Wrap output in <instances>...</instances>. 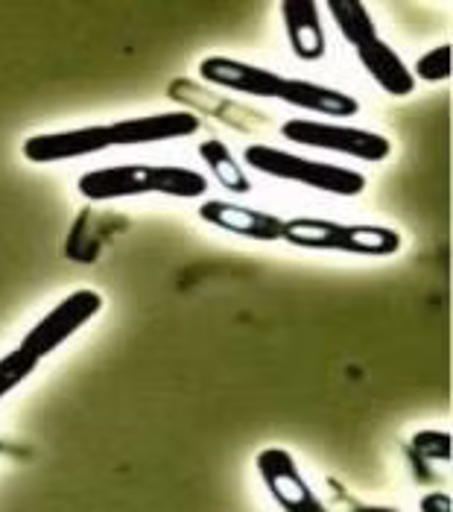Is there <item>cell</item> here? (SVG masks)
Segmentation results:
<instances>
[{
  "label": "cell",
  "mask_w": 453,
  "mask_h": 512,
  "mask_svg": "<svg viewBox=\"0 0 453 512\" xmlns=\"http://www.w3.org/2000/svg\"><path fill=\"white\" fill-rule=\"evenodd\" d=\"M199 132V118L193 112H158L144 118L114 120L100 126H82L68 132H44L24 141V158L33 164H56L71 158L94 156L112 147H144L164 144L176 138H190Z\"/></svg>",
  "instance_id": "1"
},
{
  "label": "cell",
  "mask_w": 453,
  "mask_h": 512,
  "mask_svg": "<svg viewBox=\"0 0 453 512\" xmlns=\"http://www.w3.org/2000/svg\"><path fill=\"white\" fill-rule=\"evenodd\" d=\"M199 77L211 85L228 88L243 97H264V100H281L304 112L328 115V118H354L360 112V103L340 88L307 82V79L278 77L261 65H249L228 56H208L199 62Z\"/></svg>",
  "instance_id": "2"
},
{
  "label": "cell",
  "mask_w": 453,
  "mask_h": 512,
  "mask_svg": "<svg viewBox=\"0 0 453 512\" xmlns=\"http://www.w3.org/2000/svg\"><path fill=\"white\" fill-rule=\"evenodd\" d=\"M79 194L94 202L123 197H144V194H164V197L199 199L208 194V179L190 167H170V164H117L100 167L79 176Z\"/></svg>",
  "instance_id": "3"
},
{
  "label": "cell",
  "mask_w": 453,
  "mask_h": 512,
  "mask_svg": "<svg viewBox=\"0 0 453 512\" xmlns=\"http://www.w3.org/2000/svg\"><path fill=\"white\" fill-rule=\"evenodd\" d=\"M325 9L331 12L342 39L357 53L363 71L378 82L389 97H407L416 91V77L404 65V59L378 36L372 12L360 0H328Z\"/></svg>",
  "instance_id": "4"
},
{
  "label": "cell",
  "mask_w": 453,
  "mask_h": 512,
  "mask_svg": "<svg viewBox=\"0 0 453 512\" xmlns=\"http://www.w3.org/2000/svg\"><path fill=\"white\" fill-rule=\"evenodd\" d=\"M243 161L264 176L299 182L310 191H322V194H334V197H360L369 185L360 170L328 164V161H313V158L296 156V153H287V150H278L269 144L246 147Z\"/></svg>",
  "instance_id": "5"
},
{
  "label": "cell",
  "mask_w": 453,
  "mask_h": 512,
  "mask_svg": "<svg viewBox=\"0 0 453 512\" xmlns=\"http://www.w3.org/2000/svg\"><path fill=\"white\" fill-rule=\"evenodd\" d=\"M281 240L316 249V252H345V255H369L386 258L401 249V235L386 226H360V223H334V220H316V217H296L284 220Z\"/></svg>",
  "instance_id": "6"
},
{
  "label": "cell",
  "mask_w": 453,
  "mask_h": 512,
  "mask_svg": "<svg viewBox=\"0 0 453 512\" xmlns=\"http://www.w3.org/2000/svg\"><path fill=\"white\" fill-rule=\"evenodd\" d=\"M281 135L293 144H302V147L342 153V156L360 158V161H383L392 153L389 138H383L380 132L354 129V126H342V123L296 118L281 123Z\"/></svg>",
  "instance_id": "7"
},
{
  "label": "cell",
  "mask_w": 453,
  "mask_h": 512,
  "mask_svg": "<svg viewBox=\"0 0 453 512\" xmlns=\"http://www.w3.org/2000/svg\"><path fill=\"white\" fill-rule=\"evenodd\" d=\"M103 311V296L97 290H74L71 296H65L50 314H44L36 325L27 331V337L21 340V349L41 360V357L53 355L62 343H68L82 325H88L94 316Z\"/></svg>",
  "instance_id": "8"
},
{
  "label": "cell",
  "mask_w": 453,
  "mask_h": 512,
  "mask_svg": "<svg viewBox=\"0 0 453 512\" xmlns=\"http://www.w3.org/2000/svg\"><path fill=\"white\" fill-rule=\"evenodd\" d=\"M258 472L264 477L272 498L284 507V512H328L325 504L313 495L304 483L302 472L290 451L284 448H264L258 454Z\"/></svg>",
  "instance_id": "9"
},
{
  "label": "cell",
  "mask_w": 453,
  "mask_h": 512,
  "mask_svg": "<svg viewBox=\"0 0 453 512\" xmlns=\"http://www.w3.org/2000/svg\"><path fill=\"white\" fill-rule=\"evenodd\" d=\"M199 217L223 232H231L237 237H249V240H261V243H272L281 240L284 235V220L269 214V211H258V208H246L237 202H223V199H208L199 208Z\"/></svg>",
  "instance_id": "10"
},
{
  "label": "cell",
  "mask_w": 453,
  "mask_h": 512,
  "mask_svg": "<svg viewBox=\"0 0 453 512\" xmlns=\"http://www.w3.org/2000/svg\"><path fill=\"white\" fill-rule=\"evenodd\" d=\"M319 3L313 0H284L281 3V18H284V30L293 53L304 62H319L328 53V41L325 30L319 21Z\"/></svg>",
  "instance_id": "11"
},
{
  "label": "cell",
  "mask_w": 453,
  "mask_h": 512,
  "mask_svg": "<svg viewBox=\"0 0 453 512\" xmlns=\"http://www.w3.org/2000/svg\"><path fill=\"white\" fill-rule=\"evenodd\" d=\"M199 158L211 167V173L217 176V182H220L226 191H231V194H240V197L252 191V182H249V176L243 173L240 161L234 158V153L228 150L220 138H208V141H202V144H199Z\"/></svg>",
  "instance_id": "12"
},
{
  "label": "cell",
  "mask_w": 453,
  "mask_h": 512,
  "mask_svg": "<svg viewBox=\"0 0 453 512\" xmlns=\"http://www.w3.org/2000/svg\"><path fill=\"white\" fill-rule=\"evenodd\" d=\"M38 360L30 352H24L21 346L12 349L9 355L0 357V398L9 395L24 378H30V372H36Z\"/></svg>",
  "instance_id": "13"
},
{
  "label": "cell",
  "mask_w": 453,
  "mask_h": 512,
  "mask_svg": "<svg viewBox=\"0 0 453 512\" xmlns=\"http://www.w3.org/2000/svg\"><path fill=\"white\" fill-rule=\"evenodd\" d=\"M451 44H439L433 50H427L424 56H418L413 77L427 79V82H442L451 77Z\"/></svg>",
  "instance_id": "14"
},
{
  "label": "cell",
  "mask_w": 453,
  "mask_h": 512,
  "mask_svg": "<svg viewBox=\"0 0 453 512\" xmlns=\"http://www.w3.org/2000/svg\"><path fill=\"white\" fill-rule=\"evenodd\" d=\"M421 510L424 512H451V498H448L445 492L424 495V501H421Z\"/></svg>",
  "instance_id": "15"
}]
</instances>
